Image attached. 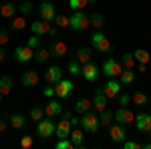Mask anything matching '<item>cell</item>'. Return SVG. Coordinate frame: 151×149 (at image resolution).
Here are the masks:
<instances>
[{
    "label": "cell",
    "instance_id": "cell-2",
    "mask_svg": "<svg viewBox=\"0 0 151 149\" xmlns=\"http://www.w3.org/2000/svg\"><path fill=\"white\" fill-rule=\"evenodd\" d=\"M81 127L85 129V133H97V131L101 129V121H99V115L91 113V111L83 113V115H81Z\"/></svg>",
    "mask_w": 151,
    "mask_h": 149
},
{
    "label": "cell",
    "instance_id": "cell-35",
    "mask_svg": "<svg viewBox=\"0 0 151 149\" xmlns=\"http://www.w3.org/2000/svg\"><path fill=\"white\" fill-rule=\"evenodd\" d=\"M55 24H57L58 28H70V18L65 16V14H57L55 16Z\"/></svg>",
    "mask_w": 151,
    "mask_h": 149
},
{
    "label": "cell",
    "instance_id": "cell-42",
    "mask_svg": "<svg viewBox=\"0 0 151 149\" xmlns=\"http://www.w3.org/2000/svg\"><path fill=\"white\" fill-rule=\"evenodd\" d=\"M26 45L30 46V48H38V46H40V36H38V35H32L28 40H26Z\"/></svg>",
    "mask_w": 151,
    "mask_h": 149
},
{
    "label": "cell",
    "instance_id": "cell-43",
    "mask_svg": "<svg viewBox=\"0 0 151 149\" xmlns=\"http://www.w3.org/2000/svg\"><path fill=\"white\" fill-rule=\"evenodd\" d=\"M20 147L22 149H30L32 147V137H30V135H24V137L20 139Z\"/></svg>",
    "mask_w": 151,
    "mask_h": 149
},
{
    "label": "cell",
    "instance_id": "cell-44",
    "mask_svg": "<svg viewBox=\"0 0 151 149\" xmlns=\"http://www.w3.org/2000/svg\"><path fill=\"white\" fill-rule=\"evenodd\" d=\"M123 147L125 149H139V147H143V145L137 143V141H127V139H125V141H123Z\"/></svg>",
    "mask_w": 151,
    "mask_h": 149
},
{
    "label": "cell",
    "instance_id": "cell-47",
    "mask_svg": "<svg viewBox=\"0 0 151 149\" xmlns=\"http://www.w3.org/2000/svg\"><path fill=\"white\" fill-rule=\"evenodd\" d=\"M48 38H52V40H55V38H58V26H57V24H55V28H50Z\"/></svg>",
    "mask_w": 151,
    "mask_h": 149
},
{
    "label": "cell",
    "instance_id": "cell-10",
    "mask_svg": "<svg viewBox=\"0 0 151 149\" xmlns=\"http://www.w3.org/2000/svg\"><path fill=\"white\" fill-rule=\"evenodd\" d=\"M109 135H111L113 143H123L127 139V129H125L123 123H115V125L109 127Z\"/></svg>",
    "mask_w": 151,
    "mask_h": 149
},
{
    "label": "cell",
    "instance_id": "cell-55",
    "mask_svg": "<svg viewBox=\"0 0 151 149\" xmlns=\"http://www.w3.org/2000/svg\"><path fill=\"white\" fill-rule=\"evenodd\" d=\"M2 2H6V0H2Z\"/></svg>",
    "mask_w": 151,
    "mask_h": 149
},
{
    "label": "cell",
    "instance_id": "cell-31",
    "mask_svg": "<svg viewBox=\"0 0 151 149\" xmlns=\"http://www.w3.org/2000/svg\"><path fill=\"white\" fill-rule=\"evenodd\" d=\"M121 65H123V69H135V57H133V53H123L121 55Z\"/></svg>",
    "mask_w": 151,
    "mask_h": 149
},
{
    "label": "cell",
    "instance_id": "cell-21",
    "mask_svg": "<svg viewBox=\"0 0 151 149\" xmlns=\"http://www.w3.org/2000/svg\"><path fill=\"white\" fill-rule=\"evenodd\" d=\"M16 10H18V6L12 4L10 0H6V2H2V6H0V16H2V18H14Z\"/></svg>",
    "mask_w": 151,
    "mask_h": 149
},
{
    "label": "cell",
    "instance_id": "cell-19",
    "mask_svg": "<svg viewBox=\"0 0 151 149\" xmlns=\"http://www.w3.org/2000/svg\"><path fill=\"white\" fill-rule=\"evenodd\" d=\"M38 81H40V77H38V73H36V71H24L22 77H20L22 87H36V85H38Z\"/></svg>",
    "mask_w": 151,
    "mask_h": 149
},
{
    "label": "cell",
    "instance_id": "cell-30",
    "mask_svg": "<svg viewBox=\"0 0 151 149\" xmlns=\"http://www.w3.org/2000/svg\"><path fill=\"white\" fill-rule=\"evenodd\" d=\"M113 119H115V113H111L109 109H105V111L99 113V121H101L103 127H111L113 125Z\"/></svg>",
    "mask_w": 151,
    "mask_h": 149
},
{
    "label": "cell",
    "instance_id": "cell-29",
    "mask_svg": "<svg viewBox=\"0 0 151 149\" xmlns=\"http://www.w3.org/2000/svg\"><path fill=\"white\" fill-rule=\"evenodd\" d=\"M48 58H50V50L48 48H35V60L38 63V65H42V63H47Z\"/></svg>",
    "mask_w": 151,
    "mask_h": 149
},
{
    "label": "cell",
    "instance_id": "cell-27",
    "mask_svg": "<svg viewBox=\"0 0 151 149\" xmlns=\"http://www.w3.org/2000/svg\"><path fill=\"white\" fill-rule=\"evenodd\" d=\"M133 57H135L137 63H143V65H149V63H151V55L145 50V48H135Z\"/></svg>",
    "mask_w": 151,
    "mask_h": 149
},
{
    "label": "cell",
    "instance_id": "cell-25",
    "mask_svg": "<svg viewBox=\"0 0 151 149\" xmlns=\"http://www.w3.org/2000/svg\"><path fill=\"white\" fill-rule=\"evenodd\" d=\"M91 107H93V101H89V99H79V101L75 103V113L83 115V113H87V111H91Z\"/></svg>",
    "mask_w": 151,
    "mask_h": 149
},
{
    "label": "cell",
    "instance_id": "cell-9",
    "mask_svg": "<svg viewBox=\"0 0 151 149\" xmlns=\"http://www.w3.org/2000/svg\"><path fill=\"white\" fill-rule=\"evenodd\" d=\"M121 89H123V85L119 79H109L107 85L103 87V93L107 95V99H117L121 95Z\"/></svg>",
    "mask_w": 151,
    "mask_h": 149
},
{
    "label": "cell",
    "instance_id": "cell-22",
    "mask_svg": "<svg viewBox=\"0 0 151 149\" xmlns=\"http://www.w3.org/2000/svg\"><path fill=\"white\" fill-rule=\"evenodd\" d=\"M70 141H73V145L75 147H83V143H85V129H79V127H75V129H70Z\"/></svg>",
    "mask_w": 151,
    "mask_h": 149
},
{
    "label": "cell",
    "instance_id": "cell-12",
    "mask_svg": "<svg viewBox=\"0 0 151 149\" xmlns=\"http://www.w3.org/2000/svg\"><path fill=\"white\" fill-rule=\"evenodd\" d=\"M135 127L141 133H149L151 131V113H137L135 115Z\"/></svg>",
    "mask_w": 151,
    "mask_h": 149
},
{
    "label": "cell",
    "instance_id": "cell-5",
    "mask_svg": "<svg viewBox=\"0 0 151 149\" xmlns=\"http://www.w3.org/2000/svg\"><path fill=\"white\" fill-rule=\"evenodd\" d=\"M73 91H75V85H73L70 81H67V79H60L57 85H55V97H58L60 101L70 99Z\"/></svg>",
    "mask_w": 151,
    "mask_h": 149
},
{
    "label": "cell",
    "instance_id": "cell-13",
    "mask_svg": "<svg viewBox=\"0 0 151 149\" xmlns=\"http://www.w3.org/2000/svg\"><path fill=\"white\" fill-rule=\"evenodd\" d=\"M115 121H117V123H123V125L135 123V113L129 111L127 107H119V109L115 111Z\"/></svg>",
    "mask_w": 151,
    "mask_h": 149
},
{
    "label": "cell",
    "instance_id": "cell-6",
    "mask_svg": "<svg viewBox=\"0 0 151 149\" xmlns=\"http://www.w3.org/2000/svg\"><path fill=\"white\" fill-rule=\"evenodd\" d=\"M55 131H57V127H55V121H52V117H42L38 123H36V133H38V137L47 139L50 135H55Z\"/></svg>",
    "mask_w": 151,
    "mask_h": 149
},
{
    "label": "cell",
    "instance_id": "cell-28",
    "mask_svg": "<svg viewBox=\"0 0 151 149\" xmlns=\"http://www.w3.org/2000/svg\"><path fill=\"white\" fill-rule=\"evenodd\" d=\"M89 18H91V26H95L97 30H101V28H103V24H105V16H103V12L95 10L93 14L89 16Z\"/></svg>",
    "mask_w": 151,
    "mask_h": 149
},
{
    "label": "cell",
    "instance_id": "cell-23",
    "mask_svg": "<svg viewBox=\"0 0 151 149\" xmlns=\"http://www.w3.org/2000/svg\"><path fill=\"white\" fill-rule=\"evenodd\" d=\"M119 81H121L123 87L133 85V83H135V71H133V69H123V73L119 75Z\"/></svg>",
    "mask_w": 151,
    "mask_h": 149
},
{
    "label": "cell",
    "instance_id": "cell-16",
    "mask_svg": "<svg viewBox=\"0 0 151 149\" xmlns=\"http://www.w3.org/2000/svg\"><path fill=\"white\" fill-rule=\"evenodd\" d=\"M50 22H47V20H35V22H30V32L32 35H38V36H48V32H50Z\"/></svg>",
    "mask_w": 151,
    "mask_h": 149
},
{
    "label": "cell",
    "instance_id": "cell-18",
    "mask_svg": "<svg viewBox=\"0 0 151 149\" xmlns=\"http://www.w3.org/2000/svg\"><path fill=\"white\" fill-rule=\"evenodd\" d=\"M70 129H73V123H70V119H60V123L57 125V131H55V135L58 139H65V137H70Z\"/></svg>",
    "mask_w": 151,
    "mask_h": 149
},
{
    "label": "cell",
    "instance_id": "cell-8",
    "mask_svg": "<svg viewBox=\"0 0 151 149\" xmlns=\"http://www.w3.org/2000/svg\"><path fill=\"white\" fill-rule=\"evenodd\" d=\"M14 58H16V63L24 65V63H28V60L35 58V48H30L28 45L16 46V48H14Z\"/></svg>",
    "mask_w": 151,
    "mask_h": 149
},
{
    "label": "cell",
    "instance_id": "cell-3",
    "mask_svg": "<svg viewBox=\"0 0 151 149\" xmlns=\"http://www.w3.org/2000/svg\"><path fill=\"white\" fill-rule=\"evenodd\" d=\"M89 26H91V18H89L83 10H77L73 16H70V30L83 32V30H87Z\"/></svg>",
    "mask_w": 151,
    "mask_h": 149
},
{
    "label": "cell",
    "instance_id": "cell-17",
    "mask_svg": "<svg viewBox=\"0 0 151 149\" xmlns=\"http://www.w3.org/2000/svg\"><path fill=\"white\" fill-rule=\"evenodd\" d=\"M60 79H63V69H60L58 65H52V67L47 69V73H45V81H47L48 85H57Z\"/></svg>",
    "mask_w": 151,
    "mask_h": 149
},
{
    "label": "cell",
    "instance_id": "cell-48",
    "mask_svg": "<svg viewBox=\"0 0 151 149\" xmlns=\"http://www.w3.org/2000/svg\"><path fill=\"white\" fill-rule=\"evenodd\" d=\"M4 131H6V121L0 119V133H4Z\"/></svg>",
    "mask_w": 151,
    "mask_h": 149
},
{
    "label": "cell",
    "instance_id": "cell-32",
    "mask_svg": "<svg viewBox=\"0 0 151 149\" xmlns=\"http://www.w3.org/2000/svg\"><path fill=\"white\" fill-rule=\"evenodd\" d=\"M131 103H135L137 107H145V105H149V97L145 95V93H133L131 95Z\"/></svg>",
    "mask_w": 151,
    "mask_h": 149
},
{
    "label": "cell",
    "instance_id": "cell-54",
    "mask_svg": "<svg viewBox=\"0 0 151 149\" xmlns=\"http://www.w3.org/2000/svg\"><path fill=\"white\" fill-rule=\"evenodd\" d=\"M149 141H151V131H149Z\"/></svg>",
    "mask_w": 151,
    "mask_h": 149
},
{
    "label": "cell",
    "instance_id": "cell-7",
    "mask_svg": "<svg viewBox=\"0 0 151 149\" xmlns=\"http://www.w3.org/2000/svg\"><path fill=\"white\" fill-rule=\"evenodd\" d=\"M38 16L42 18V20H47V22H55V16H57V12H55V4L52 2H40L38 4Z\"/></svg>",
    "mask_w": 151,
    "mask_h": 149
},
{
    "label": "cell",
    "instance_id": "cell-50",
    "mask_svg": "<svg viewBox=\"0 0 151 149\" xmlns=\"http://www.w3.org/2000/svg\"><path fill=\"white\" fill-rule=\"evenodd\" d=\"M139 73H147V65H143V63H139Z\"/></svg>",
    "mask_w": 151,
    "mask_h": 149
},
{
    "label": "cell",
    "instance_id": "cell-41",
    "mask_svg": "<svg viewBox=\"0 0 151 149\" xmlns=\"http://www.w3.org/2000/svg\"><path fill=\"white\" fill-rule=\"evenodd\" d=\"M18 12H20V14H30V12H32V4H30V2H22V4H18Z\"/></svg>",
    "mask_w": 151,
    "mask_h": 149
},
{
    "label": "cell",
    "instance_id": "cell-39",
    "mask_svg": "<svg viewBox=\"0 0 151 149\" xmlns=\"http://www.w3.org/2000/svg\"><path fill=\"white\" fill-rule=\"evenodd\" d=\"M75 145H73V141H70L69 137H65V139H60L57 145H55V149H73Z\"/></svg>",
    "mask_w": 151,
    "mask_h": 149
},
{
    "label": "cell",
    "instance_id": "cell-4",
    "mask_svg": "<svg viewBox=\"0 0 151 149\" xmlns=\"http://www.w3.org/2000/svg\"><path fill=\"white\" fill-rule=\"evenodd\" d=\"M123 73V65L117 58H107L103 63V75L109 79H119V75Z\"/></svg>",
    "mask_w": 151,
    "mask_h": 149
},
{
    "label": "cell",
    "instance_id": "cell-11",
    "mask_svg": "<svg viewBox=\"0 0 151 149\" xmlns=\"http://www.w3.org/2000/svg\"><path fill=\"white\" fill-rule=\"evenodd\" d=\"M50 57H55V58H63V57H67L69 55V45L65 42V40H52L50 42Z\"/></svg>",
    "mask_w": 151,
    "mask_h": 149
},
{
    "label": "cell",
    "instance_id": "cell-33",
    "mask_svg": "<svg viewBox=\"0 0 151 149\" xmlns=\"http://www.w3.org/2000/svg\"><path fill=\"white\" fill-rule=\"evenodd\" d=\"M75 58H77L81 65H85V63H91V48H85V46H81V48L77 50Z\"/></svg>",
    "mask_w": 151,
    "mask_h": 149
},
{
    "label": "cell",
    "instance_id": "cell-1",
    "mask_svg": "<svg viewBox=\"0 0 151 149\" xmlns=\"http://www.w3.org/2000/svg\"><path fill=\"white\" fill-rule=\"evenodd\" d=\"M91 45H93V48L97 50V53H103V55H109V53L113 50L111 40H109L101 30H95L93 32V36H91Z\"/></svg>",
    "mask_w": 151,
    "mask_h": 149
},
{
    "label": "cell",
    "instance_id": "cell-37",
    "mask_svg": "<svg viewBox=\"0 0 151 149\" xmlns=\"http://www.w3.org/2000/svg\"><path fill=\"white\" fill-rule=\"evenodd\" d=\"M30 119H32V121H35V123H38V121H40V119H42V117H45V109H40V107H32V109H30Z\"/></svg>",
    "mask_w": 151,
    "mask_h": 149
},
{
    "label": "cell",
    "instance_id": "cell-34",
    "mask_svg": "<svg viewBox=\"0 0 151 149\" xmlns=\"http://www.w3.org/2000/svg\"><path fill=\"white\" fill-rule=\"evenodd\" d=\"M67 69H69L70 75H81V71H83V65L77 60V58H70L69 60V65H67Z\"/></svg>",
    "mask_w": 151,
    "mask_h": 149
},
{
    "label": "cell",
    "instance_id": "cell-49",
    "mask_svg": "<svg viewBox=\"0 0 151 149\" xmlns=\"http://www.w3.org/2000/svg\"><path fill=\"white\" fill-rule=\"evenodd\" d=\"M6 58V50H4V46H0V60H4Z\"/></svg>",
    "mask_w": 151,
    "mask_h": 149
},
{
    "label": "cell",
    "instance_id": "cell-46",
    "mask_svg": "<svg viewBox=\"0 0 151 149\" xmlns=\"http://www.w3.org/2000/svg\"><path fill=\"white\" fill-rule=\"evenodd\" d=\"M42 95H45V97H48V99H50V97H55V85H48V87H45Z\"/></svg>",
    "mask_w": 151,
    "mask_h": 149
},
{
    "label": "cell",
    "instance_id": "cell-36",
    "mask_svg": "<svg viewBox=\"0 0 151 149\" xmlns=\"http://www.w3.org/2000/svg\"><path fill=\"white\" fill-rule=\"evenodd\" d=\"M12 30H24L26 28V18L24 16H16V18H12Z\"/></svg>",
    "mask_w": 151,
    "mask_h": 149
},
{
    "label": "cell",
    "instance_id": "cell-15",
    "mask_svg": "<svg viewBox=\"0 0 151 149\" xmlns=\"http://www.w3.org/2000/svg\"><path fill=\"white\" fill-rule=\"evenodd\" d=\"M81 75H83V79H85V81L95 83V81L99 79V67H97L95 63H85V65H83Z\"/></svg>",
    "mask_w": 151,
    "mask_h": 149
},
{
    "label": "cell",
    "instance_id": "cell-40",
    "mask_svg": "<svg viewBox=\"0 0 151 149\" xmlns=\"http://www.w3.org/2000/svg\"><path fill=\"white\" fill-rule=\"evenodd\" d=\"M8 40H10V32H8L4 26H0V46L8 45Z\"/></svg>",
    "mask_w": 151,
    "mask_h": 149
},
{
    "label": "cell",
    "instance_id": "cell-26",
    "mask_svg": "<svg viewBox=\"0 0 151 149\" xmlns=\"http://www.w3.org/2000/svg\"><path fill=\"white\" fill-rule=\"evenodd\" d=\"M8 123H10V127H14V129H24V125H26V117L24 115H10L8 117Z\"/></svg>",
    "mask_w": 151,
    "mask_h": 149
},
{
    "label": "cell",
    "instance_id": "cell-45",
    "mask_svg": "<svg viewBox=\"0 0 151 149\" xmlns=\"http://www.w3.org/2000/svg\"><path fill=\"white\" fill-rule=\"evenodd\" d=\"M131 103V95H119V105L121 107H129Z\"/></svg>",
    "mask_w": 151,
    "mask_h": 149
},
{
    "label": "cell",
    "instance_id": "cell-38",
    "mask_svg": "<svg viewBox=\"0 0 151 149\" xmlns=\"http://www.w3.org/2000/svg\"><path fill=\"white\" fill-rule=\"evenodd\" d=\"M87 4H89V0H69V6L75 12H77V10H83Z\"/></svg>",
    "mask_w": 151,
    "mask_h": 149
},
{
    "label": "cell",
    "instance_id": "cell-56",
    "mask_svg": "<svg viewBox=\"0 0 151 149\" xmlns=\"http://www.w3.org/2000/svg\"><path fill=\"white\" fill-rule=\"evenodd\" d=\"M0 18H2V16H0Z\"/></svg>",
    "mask_w": 151,
    "mask_h": 149
},
{
    "label": "cell",
    "instance_id": "cell-14",
    "mask_svg": "<svg viewBox=\"0 0 151 149\" xmlns=\"http://www.w3.org/2000/svg\"><path fill=\"white\" fill-rule=\"evenodd\" d=\"M63 111H65V109H63V103H60V99H52V97H50V101H48L47 103V107H45V113H47V117H52V119H55V117H58V115H63Z\"/></svg>",
    "mask_w": 151,
    "mask_h": 149
},
{
    "label": "cell",
    "instance_id": "cell-51",
    "mask_svg": "<svg viewBox=\"0 0 151 149\" xmlns=\"http://www.w3.org/2000/svg\"><path fill=\"white\" fill-rule=\"evenodd\" d=\"M143 149H151V141H149V143H145V145H143Z\"/></svg>",
    "mask_w": 151,
    "mask_h": 149
},
{
    "label": "cell",
    "instance_id": "cell-53",
    "mask_svg": "<svg viewBox=\"0 0 151 149\" xmlns=\"http://www.w3.org/2000/svg\"><path fill=\"white\" fill-rule=\"evenodd\" d=\"M93 2H95V0H89V4H93Z\"/></svg>",
    "mask_w": 151,
    "mask_h": 149
},
{
    "label": "cell",
    "instance_id": "cell-24",
    "mask_svg": "<svg viewBox=\"0 0 151 149\" xmlns=\"http://www.w3.org/2000/svg\"><path fill=\"white\" fill-rule=\"evenodd\" d=\"M12 91V77L10 75H2L0 77V93L6 97V95H10Z\"/></svg>",
    "mask_w": 151,
    "mask_h": 149
},
{
    "label": "cell",
    "instance_id": "cell-52",
    "mask_svg": "<svg viewBox=\"0 0 151 149\" xmlns=\"http://www.w3.org/2000/svg\"><path fill=\"white\" fill-rule=\"evenodd\" d=\"M2 99H4V95H2V93H0V103H2Z\"/></svg>",
    "mask_w": 151,
    "mask_h": 149
},
{
    "label": "cell",
    "instance_id": "cell-20",
    "mask_svg": "<svg viewBox=\"0 0 151 149\" xmlns=\"http://www.w3.org/2000/svg\"><path fill=\"white\" fill-rule=\"evenodd\" d=\"M107 101H109V99H107V95L103 93V89H97V91H95V99H93V107L99 113L107 109Z\"/></svg>",
    "mask_w": 151,
    "mask_h": 149
}]
</instances>
